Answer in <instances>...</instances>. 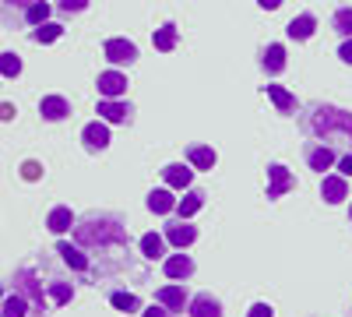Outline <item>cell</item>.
<instances>
[{
    "instance_id": "6da1fadb",
    "label": "cell",
    "mask_w": 352,
    "mask_h": 317,
    "mask_svg": "<svg viewBox=\"0 0 352 317\" xmlns=\"http://www.w3.org/2000/svg\"><path fill=\"white\" fill-rule=\"evenodd\" d=\"M303 127L331 149H352V113L342 106H328V102H314L303 117Z\"/></svg>"
},
{
    "instance_id": "7a4b0ae2",
    "label": "cell",
    "mask_w": 352,
    "mask_h": 317,
    "mask_svg": "<svg viewBox=\"0 0 352 317\" xmlns=\"http://www.w3.org/2000/svg\"><path fill=\"white\" fill-rule=\"evenodd\" d=\"M71 237L74 243L85 250V247H131V233H127V226L116 219V215H85L74 222L71 229Z\"/></svg>"
},
{
    "instance_id": "3957f363",
    "label": "cell",
    "mask_w": 352,
    "mask_h": 317,
    "mask_svg": "<svg viewBox=\"0 0 352 317\" xmlns=\"http://www.w3.org/2000/svg\"><path fill=\"white\" fill-rule=\"evenodd\" d=\"M11 282H14V293H21L28 303H32V310H36V314H43V310H46V300H43V282L36 278V272L28 268V265H21V268L14 272V278H11Z\"/></svg>"
},
{
    "instance_id": "277c9868",
    "label": "cell",
    "mask_w": 352,
    "mask_h": 317,
    "mask_svg": "<svg viewBox=\"0 0 352 317\" xmlns=\"http://www.w3.org/2000/svg\"><path fill=\"white\" fill-rule=\"evenodd\" d=\"M102 53H106V61H109L113 67H131V64L138 61V46H134L131 39H106Z\"/></svg>"
},
{
    "instance_id": "5b68a950",
    "label": "cell",
    "mask_w": 352,
    "mask_h": 317,
    "mask_svg": "<svg viewBox=\"0 0 352 317\" xmlns=\"http://www.w3.org/2000/svg\"><path fill=\"white\" fill-rule=\"evenodd\" d=\"M289 190H296V177H292L282 162H272L268 166V201H278Z\"/></svg>"
},
{
    "instance_id": "8992f818",
    "label": "cell",
    "mask_w": 352,
    "mask_h": 317,
    "mask_svg": "<svg viewBox=\"0 0 352 317\" xmlns=\"http://www.w3.org/2000/svg\"><path fill=\"white\" fill-rule=\"evenodd\" d=\"M155 303H162L169 314H184L190 307V293L187 285H162V289H155Z\"/></svg>"
},
{
    "instance_id": "52a82bcc",
    "label": "cell",
    "mask_w": 352,
    "mask_h": 317,
    "mask_svg": "<svg viewBox=\"0 0 352 317\" xmlns=\"http://www.w3.org/2000/svg\"><path fill=\"white\" fill-rule=\"evenodd\" d=\"M99 120L106 124H131L134 120V106L124 99H99Z\"/></svg>"
},
{
    "instance_id": "ba28073f",
    "label": "cell",
    "mask_w": 352,
    "mask_h": 317,
    "mask_svg": "<svg viewBox=\"0 0 352 317\" xmlns=\"http://www.w3.org/2000/svg\"><path fill=\"white\" fill-rule=\"evenodd\" d=\"M96 85H99L102 99H124L127 96V74L124 71H102Z\"/></svg>"
},
{
    "instance_id": "9c48e42d",
    "label": "cell",
    "mask_w": 352,
    "mask_h": 317,
    "mask_svg": "<svg viewBox=\"0 0 352 317\" xmlns=\"http://www.w3.org/2000/svg\"><path fill=\"white\" fill-rule=\"evenodd\" d=\"M166 243H173V247H190L194 240H197V226H190V219H180V222H166Z\"/></svg>"
},
{
    "instance_id": "30bf717a",
    "label": "cell",
    "mask_w": 352,
    "mask_h": 317,
    "mask_svg": "<svg viewBox=\"0 0 352 317\" xmlns=\"http://www.w3.org/2000/svg\"><path fill=\"white\" fill-rule=\"evenodd\" d=\"M320 197L328 201V205H342L349 197V180L342 173H324V180H320Z\"/></svg>"
},
{
    "instance_id": "8fae6325",
    "label": "cell",
    "mask_w": 352,
    "mask_h": 317,
    "mask_svg": "<svg viewBox=\"0 0 352 317\" xmlns=\"http://www.w3.org/2000/svg\"><path fill=\"white\" fill-rule=\"evenodd\" d=\"M81 141H85V149H88V152H106V149H109V127H106V120L85 124Z\"/></svg>"
},
{
    "instance_id": "7c38bea8",
    "label": "cell",
    "mask_w": 352,
    "mask_h": 317,
    "mask_svg": "<svg viewBox=\"0 0 352 317\" xmlns=\"http://www.w3.org/2000/svg\"><path fill=\"white\" fill-rule=\"evenodd\" d=\"M162 180L169 190H190V180H194V166H184V162H169L162 169Z\"/></svg>"
},
{
    "instance_id": "4fadbf2b",
    "label": "cell",
    "mask_w": 352,
    "mask_h": 317,
    "mask_svg": "<svg viewBox=\"0 0 352 317\" xmlns=\"http://www.w3.org/2000/svg\"><path fill=\"white\" fill-rule=\"evenodd\" d=\"M162 272H166V278H173V282H184V278L194 275V257H190V254H169L166 261H162Z\"/></svg>"
},
{
    "instance_id": "5bb4252c",
    "label": "cell",
    "mask_w": 352,
    "mask_h": 317,
    "mask_svg": "<svg viewBox=\"0 0 352 317\" xmlns=\"http://www.w3.org/2000/svg\"><path fill=\"white\" fill-rule=\"evenodd\" d=\"M261 71L268 74V78H275V74L285 71V46L282 43H268V46L261 50Z\"/></svg>"
},
{
    "instance_id": "9a60e30c",
    "label": "cell",
    "mask_w": 352,
    "mask_h": 317,
    "mask_svg": "<svg viewBox=\"0 0 352 317\" xmlns=\"http://www.w3.org/2000/svg\"><path fill=\"white\" fill-rule=\"evenodd\" d=\"M39 113H43V120L60 124V120H67V117H71V102H67L64 96H43Z\"/></svg>"
},
{
    "instance_id": "2e32d148",
    "label": "cell",
    "mask_w": 352,
    "mask_h": 317,
    "mask_svg": "<svg viewBox=\"0 0 352 317\" xmlns=\"http://www.w3.org/2000/svg\"><path fill=\"white\" fill-rule=\"evenodd\" d=\"M303 155H307V166L317 169V173H324V169L335 166V149H331V145H320V141H317V145L310 141V145L303 149Z\"/></svg>"
},
{
    "instance_id": "e0dca14e",
    "label": "cell",
    "mask_w": 352,
    "mask_h": 317,
    "mask_svg": "<svg viewBox=\"0 0 352 317\" xmlns=\"http://www.w3.org/2000/svg\"><path fill=\"white\" fill-rule=\"evenodd\" d=\"M187 314H190V317H222V303H219L212 293H197V296H190Z\"/></svg>"
},
{
    "instance_id": "ac0fdd59",
    "label": "cell",
    "mask_w": 352,
    "mask_h": 317,
    "mask_svg": "<svg viewBox=\"0 0 352 317\" xmlns=\"http://www.w3.org/2000/svg\"><path fill=\"white\" fill-rule=\"evenodd\" d=\"M144 205H148L152 215H173V212H176V197H173L169 187H155V190L148 194V201H144Z\"/></svg>"
},
{
    "instance_id": "d6986e66",
    "label": "cell",
    "mask_w": 352,
    "mask_h": 317,
    "mask_svg": "<svg viewBox=\"0 0 352 317\" xmlns=\"http://www.w3.org/2000/svg\"><path fill=\"white\" fill-rule=\"evenodd\" d=\"M74 212L67 208V205H56L50 215H46V229H50V233H56V237H64L67 233V229H74Z\"/></svg>"
},
{
    "instance_id": "ffe728a7",
    "label": "cell",
    "mask_w": 352,
    "mask_h": 317,
    "mask_svg": "<svg viewBox=\"0 0 352 317\" xmlns=\"http://www.w3.org/2000/svg\"><path fill=\"white\" fill-rule=\"evenodd\" d=\"M56 254H60V257H64V265H71L74 272H88V268H92V261L85 257V250H81L78 243L60 240V243H56Z\"/></svg>"
},
{
    "instance_id": "44dd1931",
    "label": "cell",
    "mask_w": 352,
    "mask_h": 317,
    "mask_svg": "<svg viewBox=\"0 0 352 317\" xmlns=\"http://www.w3.org/2000/svg\"><path fill=\"white\" fill-rule=\"evenodd\" d=\"M314 32H317V18H314V14H300V18H292V21L285 25V36L296 39V43L310 39Z\"/></svg>"
},
{
    "instance_id": "7402d4cb",
    "label": "cell",
    "mask_w": 352,
    "mask_h": 317,
    "mask_svg": "<svg viewBox=\"0 0 352 317\" xmlns=\"http://www.w3.org/2000/svg\"><path fill=\"white\" fill-rule=\"evenodd\" d=\"M201 205H204V190L190 187L184 197H176V215H180V219H194L201 212Z\"/></svg>"
},
{
    "instance_id": "603a6c76",
    "label": "cell",
    "mask_w": 352,
    "mask_h": 317,
    "mask_svg": "<svg viewBox=\"0 0 352 317\" xmlns=\"http://www.w3.org/2000/svg\"><path fill=\"white\" fill-rule=\"evenodd\" d=\"M187 162H190L194 169H215L219 155H215L212 145H187Z\"/></svg>"
},
{
    "instance_id": "cb8c5ba5",
    "label": "cell",
    "mask_w": 352,
    "mask_h": 317,
    "mask_svg": "<svg viewBox=\"0 0 352 317\" xmlns=\"http://www.w3.org/2000/svg\"><path fill=\"white\" fill-rule=\"evenodd\" d=\"M264 92H268V99L278 106V113H296V96L289 89H282V85H264Z\"/></svg>"
},
{
    "instance_id": "d4e9b609",
    "label": "cell",
    "mask_w": 352,
    "mask_h": 317,
    "mask_svg": "<svg viewBox=\"0 0 352 317\" xmlns=\"http://www.w3.org/2000/svg\"><path fill=\"white\" fill-rule=\"evenodd\" d=\"M141 254L148 257V261H162V257H166V237L144 233V237H141Z\"/></svg>"
},
{
    "instance_id": "484cf974",
    "label": "cell",
    "mask_w": 352,
    "mask_h": 317,
    "mask_svg": "<svg viewBox=\"0 0 352 317\" xmlns=\"http://www.w3.org/2000/svg\"><path fill=\"white\" fill-rule=\"evenodd\" d=\"M25 314H28V300L21 293L4 296V303H0V317H25Z\"/></svg>"
},
{
    "instance_id": "4316f807",
    "label": "cell",
    "mask_w": 352,
    "mask_h": 317,
    "mask_svg": "<svg viewBox=\"0 0 352 317\" xmlns=\"http://www.w3.org/2000/svg\"><path fill=\"white\" fill-rule=\"evenodd\" d=\"M64 36V25H56V21H43L32 28V43H56Z\"/></svg>"
},
{
    "instance_id": "83f0119b",
    "label": "cell",
    "mask_w": 352,
    "mask_h": 317,
    "mask_svg": "<svg viewBox=\"0 0 352 317\" xmlns=\"http://www.w3.org/2000/svg\"><path fill=\"white\" fill-rule=\"evenodd\" d=\"M152 46H155L159 53H169V50H176V25H162V28H155Z\"/></svg>"
},
{
    "instance_id": "f1b7e54d",
    "label": "cell",
    "mask_w": 352,
    "mask_h": 317,
    "mask_svg": "<svg viewBox=\"0 0 352 317\" xmlns=\"http://www.w3.org/2000/svg\"><path fill=\"white\" fill-rule=\"evenodd\" d=\"M109 303L120 310V314H138V310H144L141 300H138L134 293H109Z\"/></svg>"
},
{
    "instance_id": "f546056e",
    "label": "cell",
    "mask_w": 352,
    "mask_h": 317,
    "mask_svg": "<svg viewBox=\"0 0 352 317\" xmlns=\"http://www.w3.org/2000/svg\"><path fill=\"white\" fill-rule=\"evenodd\" d=\"M331 28L342 39H352V8H338L335 18H331Z\"/></svg>"
},
{
    "instance_id": "4dcf8cb0",
    "label": "cell",
    "mask_w": 352,
    "mask_h": 317,
    "mask_svg": "<svg viewBox=\"0 0 352 317\" xmlns=\"http://www.w3.org/2000/svg\"><path fill=\"white\" fill-rule=\"evenodd\" d=\"M46 18H50V4H46V0H36V4L21 14V21H28V25H43Z\"/></svg>"
},
{
    "instance_id": "1f68e13d",
    "label": "cell",
    "mask_w": 352,
    "mask_h": 317,
    "mask_svg": "<svg viewBox=\"0 0 352 317\" xmlns=\"http://www.w3.org/2000/svg\"><path fill=\"white\" fill-rule=\"evenodd\" d=\"M0 74H4V78H18L21 74V56L18 53H0Z\"/></svg>"
},
{
    "instance_id": "d6a6232c",
    "label": "cell",
    "mask_w": 352,
    "mask_h": 317,
    "mask_svg": "<svg viewBox=\"0 0 352 317\" xmlns=\"http://www.w3.org/2000/svg\"><path fill=\"white\" fill-rule=\"evenodd\" d=\"M50 296H53L56 307H64V303H71V296H74V285H67V282H50Z\"/></svg>"
},
{
    "instance_id": "836d02e7",
    "label": "cell",
    "mask_w": 352,
    "mask_h": 317,
    "mask_svg": "<svg viewBox=\"0 0 352 317\" xmlns=\"http://www.w3.org/2000/svg\"><path fill=\"white\" fill-rule=\"evenodd\" d=\"M32 4H36V0H4V8H0V11H4V18H8L11 11H21V14H25Z\"/></svg>"
},
{
    "instance_id": "e575fe53",
    "label": "cell",
    "mask_w": 352,
    "mask_h": 317,
    "mask_svg": "<svg viewBox=\"0 0 352 317\" xmlns=\"http://www.w3.org/2000/svg\"><path fill=\"white\" fill-rule=\"evenodd\" d=\"M56 8H60V14H78V11L88 8V0H60Z\"/></svg>"
},
{
    "instance_id": "d590c367",
    "label": "cell",
    "mask_w": 352,
    "mask_h": 317,
    "mask_svg": "<svg viewBox=\"0 0 352 317\" xmlns=\"http://www.w3.org/2000/svg\"><path fill=\"white\" fill-rule=\"evenodd\" d=\"M21 177H25V180H39V177H43V166H39L36 159H28V162L21 166Z\"/></svg>"
},
{
    "instance_id": "8d00e7d4",
    "label": "cell",
    "mask_w": 352,
    "mask_h": 317,
    "mask_svg": "<svg viewBox=\"0 0 352 317\" xmlns=\"http://www.w3.org/2000/svg\"><path fill=\"white\" fill-rule=\"evenodd\" d=\"M247 317H275V310H272V303H254L247 310Z\"/></svg>"
},
{
    "instance_id": "74e56055",
    "label": "cell",
    "mask_w": 352,
    "mask_h": 317,
    "mask_svg": "<svg viewBox=\"0 0 352 317\" xmlns=\"http://www.w3.org/2000/svg\"><path fill=\"white\" fill-rule=\"evenodd\" d=\"M141 317H173L162 303H155V307H148V310H141Z\"/></svg>"
},
{
    "instance_id": "f35d334b",
    "label": "cell",
    "mask_w": 352,
    "mask_h": 317,
    "mask_svg": "<svg viewBox=\"0 0 352 317\" xmlns=\"http://www.w3.org/2000/svg\"><path fill=\"white\" fill-rule=\"evenodd\" d=\"M338 173H342V177H352V152L338 159Z\"/></svg>"
},
{
    "instance_id": "ab89813d",
    "label": "cell",
    "mask_w": 352,
    "mask_h": 317,
    "mask_svg": "<svg viewBox=\"0 0 352 317\" xmlns=\"http://www.w3.org/2000/svg\"><path fill=\"white\" fill-rule=\"evenodd\" d=\"M338 56H342V64H352V39H345L338 46Z\"/></svg>"
},
{
    "instance_id": "60d3db41",
    "label": "cell",
    "mask_w": 352,
    "mask_h": 317,
    "mask_svg": "<svg viewBox=\"0 0 352 317\" xmlns=\"http://www.w3.org/2000/svg\"><path fill=\"white\" fill-rule=\"evenodd\" d=\"M14 113H18V109H14L11 102H0V120H14Z\"/></svg>"
},
{
    "instance_id": "b9f144b4",
    "label": "cell",
    "mask_w": 352,
    "mask_h": 317,
    "mask_svg": "<svg viewBox=\"0 0 352 317\" xmlns=\"http://www.w3.org/2000/svg\"><path fill=\"white\" fill-rule=\"evenodd\" d=\"M257 4H261L264 11H278V8H282V0H257Z\"/></svg>"
},
{
    "instance_id": "7bdbcfd3",
    "label": "cell",
    "mask_w": 352,
    "mask_h": 317,
    "mask_svg": "<svg viewBox=\"0 0 352 317\" xmlns=\"http://www.w3.org/2000/svg\"><path fill=\"white\" fill-rule=\"evenodd\" d=\"M349 222H352V205H349Z\"/></svg>"
},
{
    "instance_id": "ee69618b",
    "label": "cell",
    "mask_w": 352,
    "mask_h": 317,
    "mask_svg": "<svg viewBox=\"0 0 352 317\" xmlns=\"http://www.w3.org/2000/svg\"><path fill=\"white\" fill-rule=\"evenodd\" d=\"M0 303H4V289H0Z\"/></svg>"
}]
</instances>
